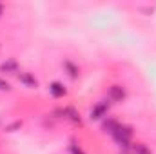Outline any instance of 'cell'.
I'll return each mask as SVG.
<instances>
[{"label":"cell","mask_w":156,"mask_h":154,"mask_svg":"<svg viewBox=\"0 0 156 154\" xmlns=\"http://www.w3.org/2000/svg\"><path fill=\"white\" fill-rule=\"evenodd\" d=\"M49 91H51V94H53L55 98H62V96L66 94V87H64L60 82H53V83L49 85Z\"/></svg>","instance_id":"5b68a950"},{"label":"cell","mask_w":156,"mask_h":154,"mask_svg":"<svg viewBox=\"0 0 156 154\" xmlns=\"http://www.w3.org/2000/svg\"><path fill=\"white\" fill-rule=\"evenodd\" d=\"M2 11H4V7H2V4H0V15H2Z\"/></svg>","instance_id":"4fadbf2b"},{"label":"cell","mask_w":156,"mask_h":154,"mask_svg":"<svg viewBox=\"0 0 156 154\" xmlns=\"http://www.w3.org/2000/svg\"><path fill=\"white\" fill-rule=\"evenodd\" d=\"M69 151H71V154H85L80 147H78V145H71V149H69Z\"/></svg>","instance_id":"7c38bea8"},{"label":"cell","mask_w":156,"mask_h":154,"mask_svg":"<svg viewBox=\"0 0 156 154\" xmlns=\"http://www.w3.org/2000/svg\"><path fill=\"white\" fill-rule=\"evenodd\" d=\"M18 78H20V82H22L24 85H27V87H33V89H35V87L38 85V83H37V80L31 76L29 73H20V75H18Z\"/></svg>","instance_id":"52a82bcc"},{"label":"cell","mask_w":156,"mask_h":154,"mask_svg":"<svg viewBox=\"0 0 156 154\" xmlns=\"http://www.w3.org/2000/svg\"><path fill=\"white\" fill-rule=\"evenodd\" d=\"M0 91H11V85L5 80H2V78H0Z\"/></svg>","instance_id":"8fae6325"},{"label":"cell","mask_w":156,"mask_h":154,"mask_svg":"<svg viewBox=\"0 0 156 154\" xmlns=\"http://www.w3.org/2000/svg\"><path fill=\"white\" fill-rule=\"evenodd\" d=\"M118 125H120V123H118L115 118H107V120L102 123V131H104V132H109V134H113V132L118 129Z\"/></svg>","instance_id":"8992f818"},{"label":"cell","mask_w":156,"mask_h":154,"mask_svg":"<svg viewBox=\"0 0 156 154\" xmlns=\"http://www.w3.org/2000/svg\"><path fill=\"white\" fill-rule=\"evenodd\" d=\"M62 114H64V118L71 120L73 123H78V125L82 123V118H80V114H78L73 107H66V109H62Z\"/></svg>","instance_id":"277c9868"},{"label":"cell","mask_w":156,"mask_h":154,"mask_svg":"<svg viewBox=\"0 0 156 154\" xmlns=\"http://www.w3.org/2000/svg\"><path fill=\"white\" fill-rule=\"evenodd\" d=\"M133 152H134V154H153L147 147H145V145H142V143L134 145V147H133Z\"/></svg>","instance_id":"30bf717a"},{"label":"cell","mask_w":156,"mask_h":154,"mask_svg":"<svg viewBox=\"0 0 156 154\" xmlns=\"http://www.w3.org/2000/svg\"><path fill=\"white\" fill-rule=\"evenodd\" d=\"M64 67L69 71V76H71V78H78V67H75L71 62H66V64H64Z\"/></svg>","instance_id":"9c48e42d"},{"label":"cell","mask_w":156,"mask_h":154,"mask_svg":"<svg viewBox=\"0 0 156 154\" xmlns=\"http://www.w3.org/2000/svg\"><path fill=\"white\" fill-rule=\"evenodd\" d=\"M0 71H4V73H15L16 71V64L13 60H9V62H5V64L0 65Z\"/></svg>","instance_id":"ba28073f"},{"label":"cell","mask_w":156,"mask_h":154,"mask_svg":"<svg viewBox=\"0 0 156 154\" xmlns=\"http://www.w3.org/2000/svg\"><path fill=\"white\" fill-rule=\"evenodd\" d=\"M113 138L123 151H133L131 149V138H133V129L127 125H118V129L113 132Z\"/></svg>","instance_id":"6da1fadb"},{"label":"cell","mask_w":156,"mask_h":154,"mask_svg":"<svg viewBox=\"0 0 156 154\" xmlns=\"http://www.w3.org/2000/svg\"><path fill=\"white\" fill-rule=\"evenodd\" d=\"M107 111H109V103H107V102H100V103H96V105L91 109L89 118H91V120H100V118H104V116L107 114Z\"/></svg>","instance_id":"7a4b0ae2"},{"label":"cell","mask_w":156,"mask_h":154,"mask_svg":"<svg viewBox=\"0 0 156 154\" xmlns=\"http://www.w3.org/2000/svg\"><path fill=\"white\" fill-rule=\"evenodd\" d=\"M107 94H109V100H113V102H122L125 98V91L122 85H111Z\"/></svg>","instance_id":"3957f363"}]
</instances>
